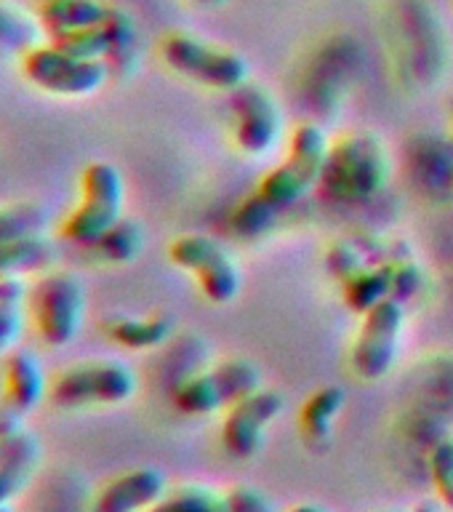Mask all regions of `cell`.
Masks as SVG:
<instances>
[{
    "label": "cell",
    "mask_w": 453,
    "mask_h": 512,
    "mask_svg": "<svg viewBox=\"0 0 453 512\" xmlns=\"http://www.w3.org/2000/svg\"><path fill=\"white\" fill-rule=\"evenodd\" d=\"M403 307L398 299H384L366 312L358 342L352 350V366L363 379H382L390 374L398 358L400 331H403Z\"/></svg>",
    "instance_id": "obj_10"
},
{
    "label": "cell",
    "mask_w": 453,
    "mask_h": 512,
    "mask_svg": "<svg viewBox=\"0 0 453 512\" xmlns=\"http://www.w3.org/2000/svg\"><path fill=\"white\" fill-rule=\"evenodd\" d=\"M147 512H224V502L206 488H182L152 504Z\"/></svg>",
    "instance_id": "obj_23"
},
{
    "label": "cell",
    "mask_w": 453,
    "mask_h": 512,
    "mask_svg": "<svg viewBox=\"0 0 453 512\" xmlns=\"http://www.w3.org/2000/svg\"><path fill=\"white\" fill-rule=\"evenodd\" d=\"M107 14L110 6L102 0H46L38 6V22L51 40L96 27Z\"/></svg>",
    "instance_id": "obj_16"
},
{
    "label": "cell",
    "mask_w": 453,
    "mask_h": 512,
    "mask_svg": "<svg viewBox=\"0 0 453 512\" xmlns=\"http://www.w3.org/2000/svg\"><path fill=\"white\" fill-rule=\"evenodd\" d=\"M107 336L128 350H150L166 342L174 331V320L168 315H150V318H112L104 326Z\"/></svg>",
    "instance_id": "obj_18"
},
{
    "label": "cell",
    "mask_w": 453,
    "mask_h": 512,
    "mask_svg": "<svg viewBox=\"0 0 453 512\" xmlns=\"http://www.w3.org/2000/svg\"><path fill=\"white\" fill-rule=\"evenodd\" d=\"M27 315L35 323L40 342L64 347L75 339L86 315V288L70 272H43L27 294Z\"/></svg>",
    "instance_id": "obj_3"
},
{
    "label": "cell",
    "mask_w": 453,
    "mask_h": 512,
    "mask_svg": "<svg viewBox=\"0 0 453 512\" xmlns=\"http://www.w3.org/2000/svg\"><path fill=\"white\" fill-rule=\"evenodd\" d=\"M136 392L134 371L118 360H91L56 376L48 398L62 408L118 406Z\"/></svg>",
    "instance_id": "obj_6"
},
{
    "label": "cell",
    "mask_w": 453,
    "mask_h": 512,
    "mask_svg": "<svg viewBox=\"0 0 453 512\" xmlns=\"http://www.w3.org/2000/svg\"><path fill=\"white\" fill-rule=\"evenodd\" d=\"M166 494V475L158 467L123 472L99 491L94 512H147Z\"/></svg>",
    "instance_id": "obj_13"
},
{
    "label": "cell",
    "mask_w": 453,
    "mask_h": 512,
    "mask_svg": "<svg viewBox=\"0 0 453 512\" xmlns=\"http://www.w3.org/2000/svg\"><path fill=\"white\" fill-rule=\"evenodd\" d=\"M0 512H11V504H0Z\"/></svg>",
    "instance_id": "obj_31"
},
{
    "label": "cell",
    "mask_w": 453,
    "mask_h": 512,
    "mask_svg": "<svg viewBox=\"0 0 453 512\" xmlns=\"http://www.w3.org/2000/svg\"><path fill=\"white\" fill-rule=\"evenodd\" d=\"M46 232V208L38 203H6L0 206V243Z\"/></svg>",
    "instance_id": "obj_22"
},
{
    "label": "cell",
    "mask_w": 453,
    "mask_h": 512,
    "mask_svg": "<svg viewBox=\"0 0 453 512\" xmlns=\"http://www.w3.org/2000/svg\"><path fill=\"white\" fill-rule=\"evenodd\" d=\"M224 512H275L270 499L254 486H235L224 499Z\"/></svg>",
    "instance_id": "obj_26"
},
{
    "label": "cell",
    "mask_w": 453,
    "mask_h": 512,
    "mask_svg": "<svg viewBox=\"0 0 453 512\" xmlns=\"http://www.w3.org/2000/svg\"><path fill=\"white\" fill-rule=\"evenodd\" d=\"M142 227L131 219H123L120 216L118 222L112 224L110 230L104 232L102 238L96 240L94 251L102 256L104 262L112 264H123V262H134L139 251H142Z\"/></svg>",
    "instance_id": "obj_21"
},
{
    "label": "cell",
    "mask_w": 453,
    "mask_h": 512,
    "mask_svg": "<svg viewBox=\"0 0 453 512\" xmlns=\"http://www.w3.org/2000/svg\"><path fill=\"white\" fill-rule=\"evenodd\" d=\"M163 59L174 72L184 78L198 80L203 86L214 88H240L248 78V64L243 56L222 51L203 43L200 38L174 32L163 40Z\"/></svg>",
    "instance_id": "obj_7"
},
{
    "label": "cell",
    "mask_w": 453,
    "mask_h": 512,
    "mask_svg": "<svg viewBox=\"0 0 453 512\" xmlns=\"http://www.w3.org/2000/svg\"><path fill=\"white\" fill-rule=\"evenodd\" d=\"M235 139L248 155H262L278 142L280 112L270 96L256 86H240L232 94Z\"/></svg>",
    "instance_id": "obj_12"
},
{
    "label": "cell",
    "mask_w": 453,
    "mask_h": 512,
    "mask_svg": "<svg viewBox=\"0 0 453 512\" xmlns=\"http://www.w3.org/2000/svg\"><path fill=\"white\" fill-rule=\"evenodd\" d=\"M24 430V414L8 403H0V440H8Z\"/></svg>",
    "instance_id": "obj_28"
},
{
    "label": "cell",
    "mask_w": 453,
    "mask_h": 512,
    "mask_svg": "<svg viewBox=\"0 0 453 512\" xmlns=\"http://www.w3.org/2000/svg\"><path fill=\"white\" fill-rule=\"evenodd\" d=\"M283 411V398L278 392L256 390L254 395L232 403L230 414L224 419L222 440L227 454L235 459H251L262 451L264 432Z\"/></svg>",
    "instance_id": "obj_11"
},
{
    "label": "cell",
    "mask_w": 453,
    "mask_h": 512,
    "mask_svg": "<svg viewBox=\"0 0 453 512\" xmlns=\"http://www.w3.org/2000/svg\"><path fill=\"white\" fill-rule=\"evenodd\" d=\"M288 512H328V510H323V507H318V504H296V507H291Z\"/></svg>",
    "instance_id": "obj_29"
},
{
    "label": "cell",
    "mask_w": 453,
    "mask_h": 512,
    "mask_svg": "<svg viewBox=\"0 0 453 512\" xmlns=\"http://www.w3.org/2000/svg\"><path fill=\"white\" fill-rule=\"evenodd\" d=\"M126 198L123 176L112 163L96 160L80 176V206L62 222V235L78 246H94L104 232L120 219Z\"/></svg>",
    "instance_id": "obj_4"
},
{
    "label": "cell",
    "mask_w": 453,
    "mask_h": 512,
    "mask_svg": "<svg viewBox=\"0 0 453 512\" xmlns=\"http://www.w3.org/2000/svg\"><path fill=\"white\" fill-rule=\"evenodd\" d=\"M262 384V374L251 360H227L208 374L192 376L176 390L174 403L179 411L192 416L214 414L216 408L230 406L254 395Z\"/></svg>",
    "instance_id": "obj_8"
},
{
    "label": "cell",
    "mask_w": 453,
    "mask_h": 512,
    "mask_svg": "<svg viewBox=\"0 0 453 512\" xmlns=\"http://www.w3.org/2000/svg\"><path fill=\"white\" fill-rule=\"evenodd\" d=\"M392 286H395V270H379V272H363L358 270L355 275L347 278L344 296L355 312L374 310L376 304L384 299H392Z\"/></svg>",
    "instance_id": "obj_20"
},
{
    "label": "cell",
    "mask_w": 453,
    "mask_h": 512,
    "mask_svg": "<svg viewBox=\"0 0 453 512\" xmlns=\"http://www.w3.org/2000/svg\"><path fill=\"white\" fill-rule=\"evenodd\" d=\"M198 3H206V6H216V3H224V0H198Z\"/></svg>",
    "instance_id": "obj_30"
},
{
    "label": "cell",
    "mask_w": 453,
    "mask_h": 512,
    "mask_svg": "<svg viewBox=\"0 0 453 512\" xmlns=\"http://www.w3.org/2000/svg\"><path fill=\"white\" fill-rule=\"evenodd\" d=\"M22 75L46 94L75 99V96L94 94L104 86L107 62L80 59L54 40H46L24 48Z\"/></svg>",
    "instance_id": "obj_5"
},
{
    "label": "cell",
    "mask_w": 453,
    "mask_h": 512,
    "mask_svg": "<svg viewBox=\"0 0 453 512\" xmlns=\"http://www.w3.org/2000/svg\"><path fill=\"white\" fill-rule=\"evenodd\" d=\"M344 403H347V395L339 387H326V390L315 392L299 411V427H302L304 438L310 443H326L334 419L342 414Z\"/></svg>",
    "instance_id": "obj_19"
},
{
    "label": "cell",
    "mask_w": 453,
    "mask_h": 512,
    "mask_svg": "<svg viewBox=\"0 0 453 512\" xmlns=\"http://www.w3.org/2000/svg\"><path fill=\"white\" fill-rule=\"evenodd\" d=\"M328 158V142L318 126H299L291 139V152L283 166H278L270 176H264L259 190L243 203L232 216V227L243 238H256L275 224L286 208L312 190L320 182L323 166Z\"/></svg>",
    "instance_id": "obj_1"
},
{
    "label": "cell",
    "mask_w": 453,
    "mask_h": 512,
    "mask_svg": "<svg viewBox=\"0 0 453 512\" xmlns=\"http://www.w3.org/2000/svg\"><path fill=\"white\" fill-rule=\"evenodd\" d=\"M430 472L435 491L443 504L453 510V440H440L430 454Z\"/></svg>",
    "instance_id": "obj_24"
},
{
    "label": "cell",
    "mask_w": 453,
    "mask_h": 512,
    "mask_svg": "<svg viewBox=\"0 0 453 512\" xmlns=\"http://www.w3.org/2000/svg\"><path fill=\"white\" fill-rule=\"evenodd\" d=\"M51 262H54V243L46 232L0 243V278L43 275L48 272Z\"/></svg>",
    "instance_id": "obj_17"
},
{
    "label": "cell",
    "mask_w": 453,
    "mask_h": 512,
    "mask_svg": "<svg viewBox=\"0 0 453 512\" xmlns=\"http://www.w3.org/2000/svg\"><path fill=\"white\" fill-rule=\"evenodd\" d=\"M171 262L179 264L182 270L192 272L200 280L203 294L216 304L232 302L240 291V270L232 262L222 246L203 235H184L174 240L171 248Z\"/></svg>",
    "instance_id": "obj_9"
},
{
    "label": "cell",
    "mask_w": 453,
    "mask_h": 512,
    "mask_svg": "<svg viewBox=\"0 0 453 512\" xmlns=\"http://www.w3.org/2000/svg\"><path fill=\"white\" fill-rule=\"evenodd\" d=\"M32 40V27L19 11H14L6 3H0V46H24L30 48Z\"/></svg>",
    "instance_id": "obj_25"
},
{
    "label": "cell",
    "mask_w": 453,
    "mask_h": 512,
    "mask_svg": "<svg viewBox=\"0 0 453 512\" xmlns=\"http://www.w3.org/2000/svg\"><path fill=\"white\" fill-rule=\"evenodd\" d=\"M24 323H27L24 307H6V304L0 307V355L16 350L24 334Z\"/></svg>",
    "instance_id": "obj_27"
},
{
    "label": "cell",
    "mask_w": 453,
    "mask_h": 512,
    "mask_svg": "<svg viewBox=\"0 0 453 512\" xmlns=\"http://www.w3.org/2000/svg\"><path fill=\"white\" fill-rule=\"evenodd\" d=\"M48 387L51 384L35 352L22 347L8 352L3 363V403L27 414L46 400Z\"/></svg>",
    "instance_id": "obj_14"
},
{
    "label": "cell",
    "mask_w": 453,
    "mask_h": 512,
    "mask_svg": "<svg viewBox=\"0 0 453 512\" xmlns=\"http://www.w3.org/2000/svg\"><path fill=\"white\" fill-rule=\"evenodd\" d=\"M40 459V440L22 430L8 440H0V504H11L27 486Z\"/></svg>",
    "instance_id": "obj_15"
},
{
    "label": "cell",
    "mask_w": 453,
    "mask_h": 512,
    "mask_svg": "<svg viewBox=\"0 0 453 512\" xmlns=\"http://www.w3.org/2000/svg\"><path fill=\"white\" fill-rule=\"evenodd\" d=\"M32 3H38V6H40V3H46V0H32Z\"/></svg>",
    "instance_id": "obj_32"
},
{
    "label": "cell",
    "mask_w": 453,
    "mask_h": 512,
    "mask_svg": "<svg viewBox=\"0 0 453 512\" xmlns=\"http://www.w3.org/2000/svg\"><path fill=\"white\" fill-rule=\"evenodd\" d=\"M390 166L374 136H352L328 150L320 187L339 203H363L387 182Z\"/></svg>",
    "instance_id": "obj_2"
}]
</instances>
